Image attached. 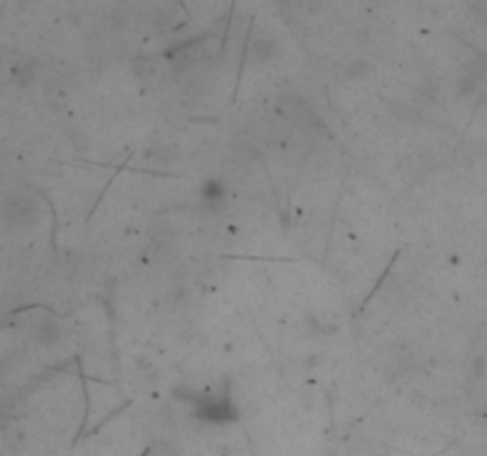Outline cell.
<instances>
[{
  "label": "cell",
  "instance_id": "cell-1",
  "mask_svg": "<svg viewBox=\"0 0 487 456\" xmlns=\"http://www.w3.org/2000/svg\"><path fill=\"white\" fill-rule=\"evenodd\" d=\"M3 214H5V221H8L10 226L26 228V226H31V223L38 221V205L26 195H12L5 200Z\"/></svg>",
  "mask_w": 487,
  "mask_h": 456
},
{
  "label": "cell",
  "instance_id": "cell-2",
  "mask_svg": "<svg viewBox=\"0 0 487 456\" xmlns=\"http://www.w3.org/2000/svg\"><path fill=\"white\" fill-rule=\"evenodd\" d=\"M276 52H279V43H276V38L257 36V38H252V43H250L247 55L252 62L264 65V62H272V60L276 57Z\"/></svg>",
  "mask_w": 487,
  "mask_h": 456
},
{
  "label": "cell",
  "instance_id": "cell-3",
  "mask_svg": "<svg viewBox=\"0 0 487 456\" xmlns=\"http://www.w3.org/2000/svg\"><path fill=\"white\" fill-rule=\"evenodd\" d=\"M33 338H36V343L40 347L52 350V347H57L60 340H62V328H60L55 321H40L36 326V330H33Z\"/></svg>",
  "mask_w": 487,
  "mask_h": 456
},
{
  "label": "cell",
  "instance_id": "cell-4",
  "mask_svg": "<svg viewBox=\"0 0 487 456\" xmlns=\"http://www.w3.org/2000/svg\"><path fill=\"white\" fill-rule=\"evenodd\" d=\"M371 69H374V67H371L369 60H364V57H359V60H349V62L342 67V79H347V81L366 79L369 74H371Z\"/></svg>",
  "mask_w": 487,
  "mask_h": 456
},
{
  "label": "cell",
  "instance_id": "cell-5",
  "mask_svg": "<svg viewBox=\"0 0 487 456\" xmlns=\"http://www.w3.org/2000/svg\"><path fill=\"white\" fill-rule=\"evenodd\" d=\"M12 79L19 88L29 86L33 79H36V65L31 60H19V62L12 67Z\"/></svg>",
  "mask_w": 487,
  "mask_h": 456
},
{
  "label": "cell",
  "instance_id": "cell-6",
  "mask_svg": "<svg viewBox=\"0 0 487 456\" xmlns=\"http://www.w3.org/2000/svg\"><path fill=\"white\" fill-rule=\"evenodd\" d=\"M219 197H224V193H221V186L219 183H207L205 186V200H209V202H214V200H219Z\"/></svg>",
  "mask_w": 487,
  "mask_h": 456
},
{
  "label": "cell",
  "instance_id": "cell-7",
  "mask_svg": "<svg viewBox=\"0 0 487 456\" xmlns=\"http://www.w3.org/2000/svg\"><path fill=\"white\" fill-rule=\"evenodd\" d=\"M473 376H476V378H480V376H483V359H473Z\"/></svg>",
  "mask_w": 487,
  "mask_h": 456
}]
</instances>
